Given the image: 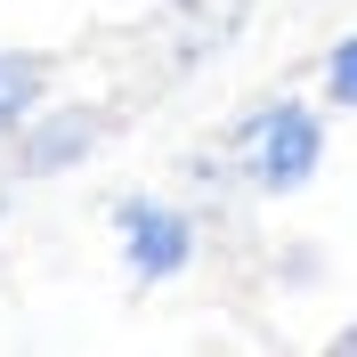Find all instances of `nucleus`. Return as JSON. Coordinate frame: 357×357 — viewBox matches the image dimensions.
<instances>
[{"label": "nucleus", "instance_id": "nucleus-1", "mask_svg": "<svg viewBox=\"0 0 357 357\" xmlns=\"http://www.w3.org/2000/svg\"><path fill=\"white\" fill-rule=\"evenodd\" d=\"M227 171L244 178V195H260V203L301 195V187L325 171V114L301 106V98L252 106L244 122H236V138H227Z\"/></svg>", "mask_w": 357, "mask_h": 357}, {"label": "nucleus", "instance_id": "nucleus-2", "mask_svg": "<svg viewBox=\"0 0 357 357\" xmlns=\"http://www.w3.org/2000/svg\"><path fill=\"white\" fill-rule=\"evenodd\" d=\"M114 244H122L130 284L155 292V284H178L203 260V220L187 203L155 195V187H130V195H114Z\"/></svg>", "mask_w": 357, "mask_h": 357}, {"label": "nucleus", "instance_id": "nucleus-3", "mask_svg": "<svg viewBox=\"0 0 357 357\" xmlns=\"http://www.w3.org/2000/svg\"><path fill=\"white\" fill-rule=\"evenodd\" d=\"M106 130H114L106 106H41L8 138V178H66V171H82L106 146Z\"/></svg>", "mask_w": 357, "mask_h": 357}, {"label": "nucleus", "instance_id": "nucleus-4", "mask_svg": "<svg viewBox=\"0 0 357 357\" xmlns=\"http://www.w3.org/2000/svg\"><path fill=\"white\" fill-rule=\"evenodd\" d=\"M49 73H57V57H41V49H0V146L49 106Z\"/></svg>", "mask_w": 357, "mask_h": 357}, {"label": "nucleus", "instance_id": "nucleus-5", "mask_svg": "<svg viewBox=\"0 0 357 357\" xmlns=\"http://www.w3.org/2000/svg\"><path fill=\"white\" fill-rule=\"evenodd\" d=\"M325 106L357 114V24H349V33H341L333 49H325Z\"/></svg>", "mask_w": 357, "mask_h": 357}, {"label": "nucleus", "instance_id": "nucleus-6", "mask_svg": "<svg viewBox=\"0 0 357 357\" xmlns=\"http://www.w3.org/2000/svg\"><path fill=\"white\" fill-rule=\"evenodd\" d=\"M325 349H333V357H357V317H349V325H341L333 341H325Z\"/></svg>", "mask_w": 357, "mask_h": 357}]
</instances>
